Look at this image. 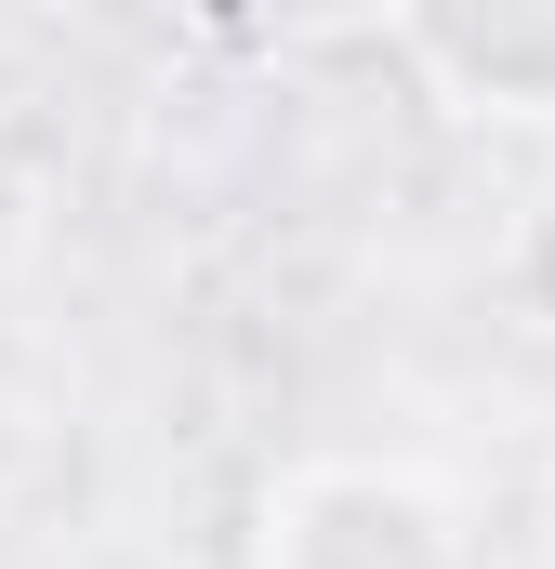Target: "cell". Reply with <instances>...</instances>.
I'll use <instances>...</instances> for the list:
<instances>
[{
    "instance_id": "6da1fadb",
    "label": "cell",
    "mask_w": 555,
    "mask_h": 569,
    "mask_svg": "<svg viewBox=\"0 0 555 569\" xmlns=\"http://www.w3.org/2000/svg\"><path fill=\"white\" fill-rule=\"evenodd\" d=\"M252 569H476V543L411 463H291L265 490Z\"/></svg>"
},
{
    "instance_id": "7a4b0ae2",
    "label": "cell",
    "mask_w": 555,
    "mask_h": 569,
    "mask_svg": "<svg viewBox=\"0 0 555 569\" xmlns=\"http://www.w3.org/2000/svg\"><path fill=\"white\" fill-rule=\"evenodd\" d=\"M384 40L450 120L555 133V0H436V13H397Z\"/></svg>"
}]
</instances>
